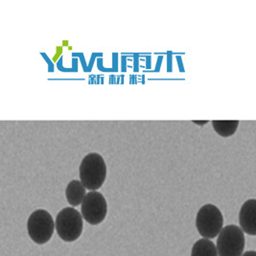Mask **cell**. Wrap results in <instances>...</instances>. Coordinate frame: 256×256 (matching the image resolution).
Instances as JSON below:
<instances>
[{
  "label": "cell",
  "mask_w": 256,
  "mask_h": 256,
  "mask_svg": "<svg viewBox=\"0 0 256 256\" xmlns=\"http://www.w3.org/2000/svg\"><path fill=\"white\" fill-rule=\"evenodd\" d=\"M80 180L84 186L90 191L101 188L106 178V165L103 156L97 152L86 156L82 160Z\"/></svg>",
  "instance_id": "6da1fadb"
},
{
  "label": "cell",
  "mask_w": 256,
  "mask_h": 256,
  "mask_svg": "<svg viewBox=\"0 0 256 256\" xmlns=\"http://www.w3.org/2000/svg\"><path fill=\"white\" fill-rule=\"evenodd\" d=\"M55 224L58 237L64 242L70 243L78 240L82 232V216L73 208L60 210Z\"/></svg>",
  "instance_id": "7a4b0ae2"
},
{
  "label": "cell",
  "mask_w": 256,
  "mask_h": 256,
  "mask_svg": "<svg viewBox=\"0 0 256 256\" xmlns=\"http://www.w3.org/2000/svg\"><path fill=\"white\" fill-rule=\"evenodd\" d=\"M224 226V217L221 210L216 206L208 204L202 206L196 217V226L200 236L206 239L217 237Z\"/></svg>",
  "instance_id": "3957f363"
},
{
  "label": "cell",
  "mask_w": 256,
  "mask_h": 256,
  "mask_svg": "<svg viewBox=\"0 0 256 256\" xmlns=\"http://www.w3.org/2000/svg\"><path fill=\"white\" fill-rule=\"evenodd\" d=\"M56 224L51 214L44 210H35L27 222L28 234L36 244H46L54 233Z\"/></svg>",
  "instance_id": "277c9868"
},
{
  "label": "cell",
  "mask_w": 256,
  "mask_h": 256,
  "mask_svg": "<svg viewBox=\"0 0 256 256\" xmlns=\"http://www.w3.org/2000/svg\"><path fill=\"white\" fill-rule=\"evenodd\" d=\"M244 232L241 228L230 224L224 226L217 239V250L219 256H242L244 252Z\"/></svg>",
  "instance_id": "5b68a950"
},
{
  "label": "cell",
  "mask_w": 256,
  "mask_h": 256,
  "mask_svg": "<svg viewBox=\"0 0 256 256\" xmlns=\"http://www.w3.org/2000/svg\"><path fill=\"white\" fill-rule=\"evenodd\" d=\"M108 204L103 194L100 192H88L82 204V218L92 226L100 224L105 220Z\"/></svg>",
  "instance_id": "8992f818"
},
{
  "label": "cell",
  "mask_w": 256,
  "mask_h": 256,
  "mask_svg": "<svg viewBox=\"0 0 256 256\" xmlns=\"http://www.w3.org/2000/svg\"><path fill=\"white\" fill-rule=\"evenodd\" d=\"M240 228L244 233L256 236V200H246L239 212Z\"/></svg>",
  "instance_id": "52a82bcc"
},
{
  "label": "cell",
  "mask_w": 256,
  "mask_h": 256,
  "mask_svg": "<svg viewBox=\"0 0 256 256\" xmlns=\"http://www.w3.org/2000/svg\"><path fill=\"white\" fill-rule=\"evenodd\" d=\"M86 187L82 184L81 180H73L66 186V196L70 206H78L82 204L86 198Z\"/></svg>",
  "instance_id": "ba28073f"
},
{
  "label": "cell",
  "mask_w": 256,
  "mask_h": 256,
  "mask_svg": "<svg viewBox=\"0 0 256 256\" xmlns=\"http://www.w3.org/2000/svg\"><path fill=\"white\" fill-rule=\"evenodd\" d=\"M191 256H219L217 246L210 239H200L192 246Z\"/></svg>",
  "instance_id": "9c48e42d"
},
{
  "label": "cell",
  "mask_w": 256,
  "mask_h": 256,
  "mask_svg": "<svg viewBox=\"0 0 256 256\" xmlns=\"http://www.w3.org/2000/svg\"><path fill=\"white\" fill-rule=\"evenodd\" d=\"M213 128L215 132L222 138L233 136L239 126L238 120H213Z\"/></svg>",
  "instance_id": "30bf717a"
},
{
  "label": "cell",
  "mask_w": 256,
  "mask_h": 256,
  "mask_svg": "<svg viewBox=\"0 0 256 256\" xmlns=\"http://www.w3.org/2000/svg\"><path fill=\"white\" fill-rule=\"evenodd\" d=\"M242 256H256V252H254V250H250V252H244V254Z\"/></svg>",
  "instance_id": "8fae6325"
}]
</instances>
